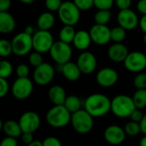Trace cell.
<instances>
[{"mask_svg":"<svg viewBox=\"0 0 146 146\" xmlns=\"http://www.w3.org/2000/svg\"><path fill=\"white\" fill-rule=\"evenodd\" d=\"M84 109L93 117L104 116L111 111V99L102 93L92 94L85 99Z\"/></svg>","mask_w":146,"mask_h":146,"instance_id":"obj_1","label":"cell"},{"mask_svg":"<svg viewBox=\"0 0 146 146\" xmlns=\"http://www.w3.org/2000/svg\"><path fill=\"white\" fill-rule=\"evenodd\" d=\"M72 114L64 105H54L46 115L45 120L49 126L53 128H62L71 122Z\"/></svg>","mask_w":146,"mask_h":146,"instance_id":"obj_2","label":"cell"},{"mask_svg":"<svg viewBox=\"0 0 146 146\" xmlns=\"http://www.w3.org/2000/svg\"><path fill=\"white\" fill-rule=\"evenodd\" d=\"M135 109L133 98L127 95H117L111 99V112L118 118L130 117Z\"/></svg>","mask_w":146,"mask_h":146,"instance_id":"obj_3","label":"cell"},{"mask_svg":"<svg viewBox=\"0 0 146 146\" xmlns=\"http://www.w3.org/2000/svg\"><path fill=\"white\" fill-rule=\"evenodd\" d=\"M93 116L85 109L73 113L71 116V125L74 130L80 134H87L93 128Z\"/></svg>","mask_w":146,"mask_h":146,"instance_id":"obj_4","label":"cell"},{"mask_svg":"<svg viewBox=\"0 0 146 146\" xmlns=\"http://www.w3.org/2000/svg\"><path fill=\"white\" fill-rule=\"evenodd\" d=\"M58 18L65 26H75L80 18V9L72 1L63 2L57 11Z\"/></svg>","mask_w":146,"mask_h":146,"instance_id":"obj_5","label":"cell"},{"mask_svg":"<svg viewBox=\"0 0 146 146\" xmlns=\"http://www.w3.org/2000/svg\"><path fill=\"white\" fill-rule=\"evenodd\" d=\"M12 47L13 53L18 56H24L27 55L32 49L33 46V36L27 34L25 32L17 33L12 38Z\"/></svg>","mask_w":146,"mask_h":146,"instance_id":"obj_6","label":"cell"},{"mask_svg":"<svg viewBox=\"0 0 146 146\" xmlns=\"http://www.w3.org/2000/svg\"><path fill=\"white\" fill-rule=\"evenodd\" d=\"M49 52L52 60L56 62V64L62 65L70 62L73 55V50L70 44L60 40L54 43Z\"/></svg>","mask_w":146,"mask_h":146,"instance_id":"obj_7","label":"cell"},{"mask_svg":"<svg viewBox=\"0 0 146 146\" xmlns=\"http://www.w3.org/2000/svg\"><path fill=\"white\" fill-rule=\"evenodd\" d=\"M55 41L50 31L38 30L33 35V46L35 51L46 53L50 50Z\"/></svg>","mask_w":146,"mask_h":146,"instance_id":"obj_8","label":"cell"},{"mask_svg":"<svg viewBox=\"0 0 146 146\" xmlns=\"http://www.w3.org/2000/svg\"><path fill=\"white\" fill-rule=\"evenodd\" d=\"M33 91V83L28 78H17L12 86L11 92L17 100H25L30 97Z\"/></svg>","mask_w":146,"mask_h":146,"instance_id":"obj_9","label":"cell"},{"mask_svg":"<svg viewBox=\"0 0 146 146\" xmlns=\"http://www.w3.org/2000/svg\"><path fill=\"white\" fill-rule=\"evenodd\" d=\"M54 76L55 68L48 62H43L41 65L35 68L33 74V79L34 82L42 86L50 84L54 79Z\"/></svg>","mask_w":146,"mask_h":146,"instance_id":"obj_10","label":"cell"},{"mask_svg":"<svg viewBox=\"0 0 146 146\" xmlns=\"http://www.w3.org/2000/svg\"><path fill=\"white\" fill-rule=\"evenodd\" d=\"M123 62L126 69L129 72L140 73L146 68L145 54L140 51L129 52Z\"/></svg>","mask_w":146,"mask_h":146,"instance_id":"obj_11","label":"cell"},{"mask_svg":"<svg viewBox=\"0 0 146 146\" xmlns=\"http://www.w3.org/2000/svg\"><path fill=\"white\" fill-rule=\"evenodd\" d=\"M19 124L22 133H35L40 127L41 120L39 115L34 111H27L19 118Z\"/></svg>","mask_w":146,"mask_h":146,"instance_id":"obj_12","label":"cell"},{"mask_svg":"<svg viewBox=\"0 0 146 146\" xmlns=\"http://www.w3.org/2000/svg\"><path fill=\"white\" fill-rule=\"evenodd\" d=\"M90 35L93 43L98 45L107 44L111 40V29L107 25L96 24L90 29Z\"/></svg>","mask_w":146,"mask_h":146,"instance_id":"obj_13","label":"cell"},{"mask_svg":"<svg viewBox=\"0 0 146 146\" xmlns=\"http://www.w3.org/2000/svg\"><path fill=\"white\" fill-rule=\"evenodd\" d=\"M117 21L119 26L127 31L135 29L139 24V19L137 14L131 9L120 10L117 15Z\"/></svg>","mask_w":146,"mask_h":146,"instance_id":"obj_14","label":"cell"},{"mask_svg":"<svg viewBox=\"0 0 146 146\" xmlns=\"http://www.w3.org/2000/svg\"><path fill=\"white\" fill-rule=\"evenodd\" d=\"M76 63L82 74H91L96 70L98 61L93 53L85 50L78 56Z\"/></svg>","mask_w":146,"mask_h":146,"instance_id":"obj_15","label":"cell"},{"mask_svg":"<svg viewBox=\"0 0 146 146\" xmlns=\"http://www.w3.org/2000/svg\"><path fill=\"white\" fill-rule=\"evenodd\" d=\"M118 79V73L111 68H104L100 69L96 75L98 84L104 88H109L115 86L117 83Z\"/></svg>","mask_w":146,"mask_h":146,"instance_id":"obj_16","label":"cell"},{"mask_svg":"<svg viewBox=\"0 0 146 146\" xmlns=\"http://www.w3.org/2000/svg\"><path fill=\"white\" fill-rule=\"evenodd\" d=\"M104 139L107 143L112 145H118L122 144L127 137L124 128L118 125L109 126L104 133Z\"/></svg>","mask_w":146,"mask_h":146,"instance_id":"obj_17","label":"cell"},{"mask_svg":"<svg viewBox=\"0 0 146 146\" xmlns=\"http://www.w3.org/2000/svg\"><path fill=\"white\" fill-rule=\"evenodd\" d=\"M129 54L127 47L122 43H114L108 50L109 58L115 62H122Z\"/></svg>","mask_w":146,"mask_h":146,"instance_id":"obj_18","label":"cell"},{"mask_svg":"<svg viewBox=\"0 0 146 146\" xmlns=\"http://www.w3.org/2000/svg\"><path fill=\"white\" fill-rule=\"evenodd\" d=\"M92 40L90 33L86 30H80L76 32L75 37L73 41L74 46L81 51H85L92 44Z\"/></svg>","mask_w":146,"mask_h":146,"instance_id":"obj_19","label":"cell"},{"mask_svg":"<svg viewBox=\"0 0 146 146\" xmlns=\"http://www.w3.org/2000/svg\"><path fill=\"white\" fill-rule=\"evenodd\" d=\"M48 97L54 105H63L67 98L64 88L59 85L51 86L48 92Z\"/></svg>","mask_w":146,"mask_h":146,"instance_id":"obj_20","label":"cell"},{"mask_svg":"<svg viewBox=\"0 0 146 146\" xmlns=\"http://www.w3.org/2000/svg\"><path fill=\"white\" fill-rule=\"evenodd\" d=\"M1 128L3 133L6 136L13 137V138H19L22 135V130L19 124V121H15L13 120H9L4 121L3 123L1 121Z\"/></svg>","mask_w":146,"mask_h":146,"instance_id":"obj_21","label":"cell"},{"mask_svg":"<svg viewBox=\"0 0 146 146\" xmlns=\"http://www.w3.org/2000/svg\"><path fill=\"white\" fill-rule=\"evenodd\" d=\"M62 74L64 78L69 81H76L80 79V74H82L79 68L77 63L73 62H68L62 65Z\"/></svg>","mask_w":146,"mask_h":146,"instance_id":"obj_22","label":"cell"},{"mask_svg":"<svg viewBox=\"0 0 146 146\" xmlns=\"http://www.w3.org/2000/svg\"><path fill=\"white\" fill-rule=\"evenodd\" d=\"M15 28V20L8 11L0 12V32L2 33H9Z\"/></svg>","mask_w":146,"mask_h":146,"instance_id":"obj_23","label":"cell"},{"mask_svg":"<svg viewBox=\"0 0 146 146\" xmlns=\"http://www.w3.org/2000/svg\"><path fill=\"white\" fill-rule=\"evenodd\" d=\"M56 19L54 15L50 12H44L42 13L38 20H37V27L38 30H44V31H50L55 24Z\"/></svg>","mask_w":146,"mask_h":146,"instance_id":"obj_24","label":"cell"},{"mask_svg":"<svg viewBox=\"0 0 146 146\" xmlns=\"http://www.w3.org/2000/svg\"><path fill=\"white\" fill-rule=\"evenodd\" d=\"M63 105L67 108V110L71 114H73V113H75V112L79 111L80 110H81L82 101L79 97H77L75 95H70V96L67 97Z\"/></svg>","mask_w":146,"mask_h":146,"instance_id":"obj_25","label":"cell"},{"mask_svg":"<svg viewBox=\"0 0 146 146\" xmlns=\"http://www.w3.org/2000/svg\"><path fill=\"white\" fill-rule=\"evenodd\" d=\"M76 32L73 26H65L59 32V40L67 44H71L74 41Z\"/></svg>","mask_w":146,"mask_h":146,"instance_id":"obj_26","label":"cell"},{"mask_svg":"<svg viewBox=\"0 0 146 146\" xmlns=\"http://www.w3.org/2000/svg\"><path fill=\"white\" fill-rule=\"evenodd\" d=\"M132 98L136 109L143 110L146 108V89H137Z\"/></svg>","mask_w":146,"mask_h":146,"instance_id":"obj_27","label":"cell"},{"mask_svg":"<svg viewBox=\"0 0 146 146\" xmlns=\"http://www.w3.org/2000/svg\"><path fill=\"white\" fill-rule=\"evenodd\" d=\"M111 20L110 9H98L94 15V21L96 24L107 25Z\"/></svg>","mask_w":146,"mask_h":146,"instance_id":"obj_28","label":"cell"},{"mask_svg":"<svg viewBox=\"0 0 146 146\" xmlns=\"http://www.w3.org/2000/svg\"><path fill=\"white\" fill-rule=\"evenodd\" d=\"M124 130H125V133H126L127 136L136 137V136H138L141 133L140 124L139 122H135V121H128L125 125Z\"/></svg>","mask_w":146,"mask_h":146,"instance_id":"obj_29","label":"cell"},{"mask_svg":"<svg viewBox=\"0 0 146 146\" xmlns=\"http://www.w3.org/2000/svg\"><path fill=\"white\" fill-rule=\"evenodd\" d=\"M127 30L118 26L111 29V40L114 43H121L127 36Z\"/></svg>","mask_w":146,"mask_h":146,"instance_id":"obj_30","label":"cell"},{"mask_svg":"<svg viewBox=\"0 0 146 146\" xmlns=\"http://www.w3.org/2000/svg\"><path fill=\"white\" fill-rule=\"evenodd\" d=\"M13 53V47L11 41L7 39L0 40V56L2 57H8Z\"/></svg>","mask_w":146,"mask_h":146,"instance_id":"obj_31","label":"cell"},{"mask_svg":"<svg viewBox=\"0 0 146 146\" xmlns=\"http://www.w3.org/2000/svg\"><path fill=\"white\" fill-rule=\"evenodd\" d=\"M12 73H13L12 64L6 60H2L0 62V78L7 79L12 74Z\"/></svg>","mask_w":146,"mask_h":146,"instance_id":"obj_32","label":"cell"},{"mask_svg":"<svg viewBox=\"0 0 146 146\" xmlns=\"http://www.w3.org/2000/svg\"><path fill=\"white\" fill-rule=\"evenodd\" d=\"M133 86L136 89H146V73H138L133 79Z\"/></svg>","mask_w":146,"mask_h":146,"instance_id":"obj_33","label":"cell"},{"mask_svg":"<svg viewBox=\"0 0 146 146\" xmlns=\"http://www.w3.org/2000/svg\"><path fill=\"white\" fill-rule=\"evenodd\" d=\"M42 53L40 52H38V51H34V52H32L30 55H29V63L34 67V68H37L38 67L39 65H41L44 62H43V56L41 55Z\"/></svg>","mask_w":146,"mask_h":146,"instance_id":"obj_34","label":"cell"},{"mask_svg":"<svg viewBox=\"0 0 146 146\" xmlns=\"http://www.w3.org/2000/svg\"><path fill=\"white\" fill-rule=\"evenodd\" d=\"M75 5L83 11L89 10L94 6V0H73Z\"/></svg>","mask_w":146,"mask_h":146,"instance_id":"obj_35","label":"cell"},{"mask_svg":"<svg viewBox=\"0 0 146 146\" xmlns=\"http://www.w3.org/2000/svg\"><path fill=\"white\" fill-rule=\"evenodd\" d=\"M62 3L63 2L62 0H45L44 4H45V8L50 12H54V11H58Z\"/></svg>","mask_w":146,"mask_h":146,"instance_id":"obj_36","label":"cell"},{"mask_svg":"<svg viewBox=\"0 0 146 146\" xmlns=\"http://www.w3.org/2000/svg\"><path fill=\"white\" fill-rule=\"evenodd\" d=\"M115 0H94V6L98 9H110Z\"/></svg>","mask_w":146,"mask_h":146,"instance_id":"obj_37","label":"cell"},{"mask_svg":"<svg viewBox=\"0 0 146 146\" xmlns=\"http://www.w3.org/2000/svg\"><path fill=\"white\" fill-rule=\"evenodd\" d=\"M15 73H16V75L18 78H27V77H28L29 73H30L29 67L24 63L19 64L16 68Z\"/></svg>","mask_w":146,"mask_h":146,"instance_id":"obj_38","label":"cell"},{"mask_svg":"<svg viewBox=\"0 0 146 146\" xmlns=\"http://www.w3.org/2000/svg\"><path fill=\"white\" fill-rule=\"evenodd\" d=\"M9 91V85L7 79L0 78V98H4Z\"/></svg>","mask_w":146,"mask_h":146,"instance_id":"obj_39","label":"cell"},{"mask_svg":"<svg viewBox=\"0 0 146 146\" xmlns=\"http://www.w3.org/2000/svg\"><path fill=\"white\" fill-rule=\"evenodd\" d=\"M43 146H62V142L56 137H47L43 141Z\"/></svg>","mask_w":146,"mask_h":146,"instance_id":"obj_40","label":"cell"},{"mask_svg":"<svg viewBox=\"0 0 146 146\" xmlns=\"http://www.w3.org/2000/svg\"><path fill=\"white\" fill-rule=\"evenodd\" d=\"M144 115H145V114H143L142 110L135 109V110H133V112L132 113V115H130V119H131V121H133L140 123V121H142Z\"/></svg>","mask_w":146,"mask_h":146,"instance_id":"obj_41","label":"cell"},{"mask_svg":"<svg viewBox=\"0 0 146 146\" xmlns=\"http://www.w3.org/2000/svg\"><path fill=\"white\" fill-rule=\"evenodd\" d=\"M0 146H18V142L16 138L6 136L1 142Z\"/></svg>","mask_w":146,"mask_h":146,"instance_id":"obj_42","label":"cell"},{"mask_svg":"<svg viewBox=\"0 0 146 146\" xmlns=\"http://www.w3.org/2000/svg\"><path fill=\"white\" fill-rule=\"evenodd\" d=\"M115 4L120 10L130 9L132 5V0H115Z\"/></svg>","mask_w":146,"mask_h":146,"instance_id":"obj_43","label":"cell"},{"mask_svg":"<svg viewBox=\"0 0 146 146\" xmlns=\"http://www.w3.org/2000/svg\"><path fill=\"white\" fill-rule=\"evenodd\" d=\"M21 141L27 145L31 144L34 140L33 134L32 133H23L22 135L21 136Z\"/></svg>","mask_w":146,"mask_h":146,"instance_id":"obj_44","label":"cell"},{"mask_svg":"<svg viewBox=\"0 0 146 146\" xmlns=\"http://www.w3.org/2000/svg\"><path fill=\"white\" fill-rule=\"evenodd\" d=\"M11 0H0V12H5L9 9Z\"/></svg>","mask_w":146,"mask_h":146,"instance_id":"obj_45","label":"cell"},{"mask_svg":"<svg viewBox=\"0 0 146 146\" xmlns=\"http://www.w3.org/2000/svg\"><path fill=\"white\" fill-rule=\"evenodd\" d=\"M137 9L143 15H146V0H139L137 3Z\"/></svg>","mask_w":146,"mask_h":146,"instance_id":"obj_46","label":"cell"},{"mask_svg":"<svg viewBox=\"0 0 146 146\" xmlns=\"http://www.w3.org/2000/svg\"><path fill=\"white\" fill-rule=\"evenodd\" d=\"M139 27H140V29L146 33V15H143L141 18H140V20H139Z\"/></svg>","mask_w":146,"mask_h":146,"instance_id":"obj_47","label":"cell"},{"mask_svg":"<svg viewBox=\"0 0 146 146\" xmlns=\"http://www.w3.org/2000/svg\"><path fill=\"white\" fill-rule=\"evenodd\" d=\"M139 124H140V127H141V133L144 135H146V114H145V115Z\"/></svg>","mask_w":146,"mask_h":146,"instance_id":"obj_48","label":"cell"},{"mask_svg":"<svg viewBox=\"0 0 146 146\" xmlns=\"http://www.w3.org/2000/svg\"><path fill=\"white\" fill-rule=\"evenodd\" d=\"M24 32L25 33H27V34H30V35H33L34 33H35V31H34V28H33V27H32V26H27L26 27H25V30H24Z\"/></svg>","mask_w":146,"mask_h":146,"instance_id":"obj_49","label":"cell"},{"mask_svg":"<svg viewBox=\"0 0 146 146\" xmlns=\"http://www.w3.org/2000/svg\"><path fill=\"white\" fill-rule=\"evenodd\" d=\"M27 146H43V142L39 140H33L31 144L27 145Z\"/></svg>","mask_w":146,"mask_h":146,"instance_id":"obj_50","label":"cell"},{"mask_svg":"<svg viewBox=\"0 0 146 146\" xmlns=\"http://www.w3.org/2000/svg\"><path fill=\"white\" fill-rule=\"evenodd\" d=\"M139 146H146V135H144L143 138L140 139Z\"/></svg>","mask_w":146,"mask_h":146,"instance_id":"obj_51","label":"cell"},{"mask_svg":"<svg viewBox=\"0 0 146 146\" xmlns=\"http://www.w3.org/2000/svg\"><path fill=\"white\" fill-rule=\"evenodd\" d=\"M19 1L23 3H25V4H31V3H34L36 0H19Z\"/></svg>","mask_w":146,"mask_h":146,"instance_id":"obj_52","label":"cell"},{"mask_svg":"<svg viewBox=\"0 0 146 146\" xmlns=\"http://www.w3.org/2000/svg\"><path fill=\"white\" fill-rule=\"evenodd\" d=\"M143 40H144L145 44H146V33H145V35H144V37H143Z\"/></svg>","mask_w":146,"mask_h":146,"instance_id":"obj_53","label":"cell"}]
</instances>
